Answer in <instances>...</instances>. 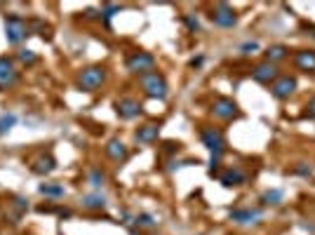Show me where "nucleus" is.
Listing matches in <instances>:
<instances>
[{
  "instance_id": "26",
  "label": "nucleus",
  "mask_w": 315,
  "mask_h": 235,
  "mask_svg": "<svg viewBox=\"0 0 315 235\" xmlns=\"http://www.w3.org/2000/svg\"><path fill=\"white\" fill-rule=\"evenodd\" d=\"M12 207L17 209V216H22V214L26 212V209H29V200H24V198H14Z\"/></svg>"
},
{
  "instance_id": "22",
  "label": "nucleus",
  "mask_w": 315,
  "mask_h": 235,
  "mask_svg": "<svg viewBox=\"0 0 315 235\" xmlns=\"http://www.w3.org/2000/svg\"><path fill=\"white\" fill-rule=\"evenodd\" d=\"M14 122H17V116H14V113L0 116V134H7V132L14 127Z\"/></svg>"
},
{
  "instance_id": "14",
  "label": "nucleus",
  "mask_w": 315,
  "mask_h": 235,
  "mask_svg": "<svg viewBox=\"0 0 315 235\" xmlns=\"http://www.w3.org/2000/svg\"><path fill=\"white\" fill-rule=\"evenodd\" d=\"M106 155L115 162L125 160V158H127V146H125L120 139H111L109 144H106Z\"/></svg>"
},
{
  "instance_id": "11",
  "label": "nucleus",
  "mask_w": 315,
  "mask_h": 235,
  "mask_svg": "<svg viewBox=\"0 0 315 235\" xmlns=\"http://www.w3.org/2000/svg\"><path fill=\"white\" fill-rule=\"evenodd\" d=\"M261 219V209H233L230 212V221H235V224H257Z\"/></svg>"
},
{
  "instance_id": "4",
  "label": "nucleus",
  "mask_w": 315,
  "mask_h": 235,
  "mask_svg": "<svg viewBox=\"0 0 315 235\" xmlns=\"http://www.w3.org/2000/svg\"><path fill=\"white\" fill-rule=\"evenodd\" d=\"M200 137H202V144L207 146V150L212 153V165H214L221 158V153H224V134L214 127H207V129H202Z\"/></svg>"
},
{
  "instance_id": "9",
  "label": "nucleus",
  "mask_w": 315,
  "mask_h": 235,
  "mask_svg": "<svg viewBox=\"0 0 315 235\" xmlns=\"http://www.w3.org/2000/svg\"><path fill=\"white\" fill-rule=\"evenodd\" d=\"M115 111H118V116L122 120H132V118H137L142 113V104L137 99H120L115 104Z\"/></svg>"
},
{
  "instance_id": "1",
  "label": "nucleus",
  "mask_w": 315,
  "mask_h": 235,
  "mask_svg": "<svg viewBox=\"0 0 315 235\" xmlns=\"http://www.w3.org/2000/svg\"><path fill=\"white\" fill-rule=\"evenodd\" d=\"M29 35H31V26L26 24V19H22L19 14H7L5 17V38L10 45H19Z\"/></svg>"
},
{
  "instance_id": "24",
  "label": "nucleus",
  "mask_w": 315,
  "mask_h": 235,
  "mask_svg": "<svg viewBox=\"0 0 315 235\" xmlns=\"http://www.w3.org/2000/svg\"><path fill=\"white\" fill-rule=\"evenodd\" d=\"M17 57H19V61H24L26 66H31V64H35V61H38V54L33 52V50H19V52H17Z\"/></svg>"
},
{
  "instance_id": "16",
  "label": "nucleus",
  "mask_w": 315,
  "mask_h": 235,
  "mask_svg": "<svg viewBox=\"0 0 315 235\" xmlns=\"http://www.w3.org/2000/svg\"><path fill=\"white\" fill-rule=\"evenodd\" d=\"M158 134H160V127H158V125H143V127L137 129V141H142V144H153V141H158Z\"/></svg>"
},
{
  "instance_id": "20",
  "label": "nucleus",
  "mask_w": 315,
  "mask_h": 235,
  "mask_svg": "<svg viewBox=\"0 0 315 235\" xmlns=\"http://www.w3.org/2000/svg\"><path fill=\"white\" fill-rule=\"evenodd\" d=\"M285 57H287V50H285L283 45H273V47L266 50V61H268V64H273V61H283Z\"/></svg>"
},
{
  "instance_id": "3",
  "label": "nucleus",
  "mask_w": 315,
  "mask_h": 235,
  "mask_svg": "<svg viewBox=\"0 0 315 235\" xmlns=\"http://www.w3.org/2000/svg\"><path fill=\"white\" fill-rule=\"evenodd\" d=\"M104 78H106V73H104V68H101V66H89V68H83L80 75H78V87H80V89H85V92H94L97 87H101Z\"/></svg>"
},
{
  "instance_id": "15",
  "label": "nucleus",
  "mask_w": 315,
  "mask_h": 235,
  "mask_svg": "<svg viewBox=\"0 0 315 235\" xmlns=\"http://www.w3.org/2000/svg\"><path fill=\"white\" fill-rule=\"evenodd\" d=\"M294 64L299 66L301 71H313L315 68V52H308V50L296 52L294 54Z\"/></svg>"
},
{
  "instance_id": "18",
  "label": "nucleus",
  "mask_w": 315,
  "mask_h": 235,
  "mask_svg": "<svg viewBox=\"0 0 315 235\" xmlns=\"http://www.w3.org/2000/svg\"><path fill=\"white\" fill-rule=\"evenodd\" d=\"M38 191H40V195H45V198H61V195H64V186H61V183H43Z\"/></svg>"
},
{
  "instance_id": "6",
  "label": "nucleus",
  "mask_w": 315,
  "mask_h": 235,
  "mask_svg": "<svg viewBox=\"0 0 315 235\" xmlns=\"http://www.w3.org/2000/svg\"><path fill=\"white\" fill-rule=\"evenodd\" d=\"M153 64H155L153 54H148V52H134L130 59H127V71H132V73H139V75L151 73Z\"/></svg>"
},
{
  "instance_id": "5",
  "label": "nucleus",
  "mask_w": 315,
  "mask_h": 235,
  "mask_svg": "<svg viewBox=\"0 0 315 235\" xmlns=\"http://www.w3.org/2000/svg\"><path fill=\"white\" fill-rule=\"evenodd\" d=\"M17 80H19V71H17L14 61L7 59V57H0V89L2 92L12 89V87L17 85Z\"/></svg>"
},
{
  "instance_id": "28",
  "label": "nucleus",
  "mask_w": 315,
  "mask_h": 235,
  "mask_svg": "<svg viewBox=\"0 0 315 235\" xmlns=\"http://www.w3.org/2000/svg\"><path fill=\"white\" fill-rule=\"evenodd\" d=\"M254 50H259V45L257 43H245L242 45V54H252Z\"/></svg>"
},
{
  "instance_id": "10",
  "label": "nucleus",
  "mask_w": 315,
  "mask_h": 235,
  "mask_svg": "<svg viewBox=\"0 0 315 235\" xmlns=\"http://www.w3.org/2000/svg\"><path fill=\"white\" fill-rule=\"evenodd\" d=\"M212 113L219 120H230V118L238 116V106L230 99H219V101H214V106H212Z\"/></svg>"
},
{
  "instance_id": "17",
  "label": "nucleus",
  "mask_w": 315,
  "mask_h": 235,
  "mask_svg": "<svg viewBox=\"0 0 315 235\" xmlns=\"http://www.w3.org/2000/svg\"><path fill=\"white\" fill-rule=\"evenodd\" d=\"M104 205H106V200H104V195H99V193L83 195V207H85V209H101Z\"/></svg>"
},
{
  "instance_id": "13",
  "label": "nucleus",
  "mask_w": 315,
  "mask_h": 235,
  "mask_svg": "<svg viewBox=\"0 0 315 235\" xmlns=\"http://www.w3.org/2000/svg\"><path fill=\"white\" fill-rule=\"evenodd\" d=\"M57 167V162L52 155H38L35 160H33V174H40V176H45V174H52Z\"/></svg>"
},
{
  "instance_id": "8",
  "label": "nucleus",
  "mask_w": 315,
  "mask_h": 235,
  "mask_svg": "<svg viewBox=\"0 0 315 235\" xmlns=\"http://www.w3.org/2000/svg\"><path fill=\"white\" fill-rule=\"evenodd\" d=\"M294 89H296V80L289 78V75H283V78H278L275 83H273L271 92L275 99H287L289 94H294Z\"/></svg>"
},
{
  "instance_id": "2",
  "label": "nucleus",
  "mask_w": 315,
  "mask_h": 235,
  "mask_svg": "<svg viewBox=\"0 0 315 235\" xmlns=\"http://www.w3.org/2000/svg\"><path fill=\"white\" fill-rule=\"evenodd\" d=\"M139 83L143 87V94L151 96V99H165L167 96V83H165V78L160 73H143L139 75Z\"/></svg>"
},
{
  "instance_id": "21",
  "label": "nucleus",
  "mask_w": 315,
  "mask_h": 235,
  "mask_svg": "<svg viewBox=\"0 0 315 235\" xmlns=\"http://www.w3.org/2000/svg\"><path fill=\"white\" fill-rule=\"evenodd\" d=\"M104 181H106V174L99 170V167L89 170V174H87V183H89L92 188H101V186H104Z\"/></svg>"
},
{
  "instance_id": "23",
  "label": "nucleus",
  "mask_w": 315,
  "mask_h": 235,
  "mask_svg": "<svg viewBox=\"0 0 315 235\" xmlns=\"http://www.w3.org/2000/svg\"><path fill=\"white\" fill-rule=\"evenodd\" d=\"M261 203L263 205H280L283 203V191H266L261 195Z\"/></svg>"
},
{
  "instance_id": "7",
  "label": "nucleus",
  "mask_w": 315,
  "mask_h": 235,
  "mask_svg": "<svg viewBox=\"0 0 315 235\" xmlns=\"http://www.w3.org/2000/svg\"><path fill=\"white\" fill-rule=\"evenodd\" d=\"M209 19L217 24V26H221V29H230L233 24L238 22V19H235V12L230 10L226 2H217V7L209 14Z\"/></svg>"
},
{
  "instance_id": "27",
  "label": "nucleus",
  "mask_w": 315,
  "mask_h": 235,
  "mask_svg": "<svg viewBox=\"0 0 315 235\" xmlns=\"http://www.w3.org/2000/svg\"><path fill=\"white\" fill-rule=\"evenodd\" d=\"M115 12H120V5H106V7H104V17H106V19H111Z\"/></svg>"
},
{
  "instance_id": "29",
  "label": "nucleus",
  "mask_w": 315,
  "mask_h": 235,
  "mask_svg": "<svg viewBox=\"0 0 315 235\" xmlns=\"http://www.w3.org/2000/svg\"><path fill=\"white\" fill-rule=\"evenodd\" d=\"M184 22H186V26H188L191 31H198V29H200V26H198V19H193V17H186Z\"/></svg>"
},
{
  "instance_id": "25",
  "label": "nucleus",
  "mask_w": 315,
  "mask_h": 235,
  "mask_svg": "<svg viewBox=\"0 0 315 235\" xmlns=\"http://www.w3.org/2000/svg\"><path fill=\"white\" fill-rule=\"evenodd\" d=\"M137 224L142 226V228H153V226H155V219H153L151 214H139V216H137Z\"/></svg>"
},
{
  "instance_id": "19",
  "label": "nucleus",
  "mask_w": 315,
  "mask_h": 235,
  "mask_svg": "<svg viewBox=\"0 0 315 235\" xmlns=\"http://www.w3.org/2000/svg\"><path fill=\"white\" fill-rule=\"evenodd\" d=\"M242 181H245V174L240 170H229L226 174H221V183L224 186H238Z\"/></svg>"
},
{
  "instance_id": "30",
  "label": "nucleus",
  "mask_w": 315,
  "mask_h": 235,
  "mask_svg": "<svg viewBox=\"0 0 315 235\" xmlns=\"http://www.w3.org/2000/svg\"><path fill=\"white\" fill-rule=\"evenodd\" d=\"M308 116L315 118V96L311 99V101H308Z\"/></svg>"
},
{
  "instance_id": "12",
  "label": "nucleus",
  "mask_w": 315,
  "mask_h": 235,
  "mask_svg": "<svg viewBox=\"0 0 315 235\" xmlns=\"http://www.w3.org/2000/svg\"><path fill=\"white\" fill-rule=\"evenodd\" d=\"M252 78L257 80V83H271V80H278V68L273 64H259L254 71H252Z\"/></svg>"
}]
</instances>
